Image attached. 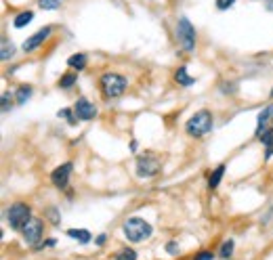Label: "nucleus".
<instances>
[{"label":"nucleus","instance_id":"21","mask_svg":"<svg viewBox=\"0 0 273 260\" xmlns=\"http://www.w3.org/2000/svg\"><path fill=\"white\" fill-rule=\"evenodd\" d=\"M116 260H137V252L135 250H130V248H124L116 254Z\"/></svg>","mask_w":273,"mask_h":260},{"label":"nucleus","instance_id":"28","mask_svg":"<svg viewBox=\"0 0 273 260\" xmlns=\"http://www.w3.org/2000/svg\"><path fill=\"white\" fill-rule=\"evenodd\" d=\"M8 103H11V95L4 93V95H2V111H4V113L8 111Z\"/></svg>","mask_w":273,"mask_h":260},{"label":"nucleus","instance_id":"7","mask_svg":"<svg viewBox=\"0 0 273 260\" xmlns=\"http://www.w3.org/2000/svg\"><path fill=\"white\" fill-rule=\"evenodd\" d=\"M42 233H45V225H42V220L36 216H32L21 229L25 244H30V246H38V241L42 239Z\"/></svg>","mask_w":273,"mask_h":260},{"label":"nucleus","instance_id":"29","mask_svg":"<svg viewBox=\"0 0 273 260\" xmlns=\"http://www.w3.org/2000/svg\"><path fill=\"white\" fill-rule=\"evenodd\" d=\"M49 214L53 216V218H51L53 225H59V214H57V210H53V208H51V210H49Z\"/></svg>","mask_w":273,"mask_h":260},{"label":"nucleus","instance_id":"3","mask_svg":"<svg viewBox=\"0 0 273 260\" xmlns=\"http://www.w3.org/2000/svg\"><path fill=\"white\" fill-rule=\"evenodd\" d=\"M99 86H101V93L105 99H118L124 95L126 91V78L116 74V71H108V74H103L101 80H99Z\"/></svg>","mask_w":273,"mask_h":260},{"label":"nucleus","instance_id":"27","mask_svg":"<svg viewBox=\"0 0 273 260\" xmlns=\"http://www.w3.org/2000/svg\"><path fill=\"white\" fill-rule=\"evenodd\" d=\"M166 250H168V254H179V244L177 241H168V244H166Z\"/></svg>","mask_w":273,"mask_h":260},{"label":"nucleus","instance_id":"26","mask_svg":"<svg viewBox=\"0 0 273 260\" xmlns=\"http://www.w3.org/2000/svg\"><path fill=\"white\" fill-rule=\"evenodd\" d=\"M193 260H215V254L213 252H208V250H202V252L193 258Z\"/></svg>","mask_w":273,"mask_h":260},{"label":"nucleus","instance_id":"25","mask_svg":"<svg viewBox=\"0 0 273 260\" xmlns=\"http://www.w3.org/2000/svg\"><path fill=\"white\" fill-rule=\"evenodd\" d=\"M235 0H217V8L218 11H227L229 6H233Z\"/></svg>","mask_w":273,"mask_h":260},{"label":"nucleus","instance_id":"4","mask_svg":"<svg viewBox=\"0 0 273 260\" xmlns=\"http://www.w3.org/2000/svg\"><path fill=\"white\" fill-rule=\"evenodd\" d=\"M177 40L185 52H193L196 49V28L191 25L187 17H179L177 21Z\"/></svg>","mask_w":273,"mask_h":260},{"label":"nucleus","instance_id":"14","mask_svg":"<svg viewBox=\"0 0 273 260\" xmlns=\"http://www.w3.org/2000/svg\"><path fill=\"white\" fill-rule=\"evenodd\" d=\"M174 80H177L181 86H191V84H196V80H193V78L187 74V67H185V65H181V67L177 69V74H174Z\"/></svg>","mask_w":273,"mask_h":260},{"label":"nucleus","instance_id":"20","mask_svg":"<svg viewBox=\"0 0 273 260\" xmlns=\"http://www.w3.org/2000/svg\"><path fill=\"white\" fill-rule=\"evenodd\" d=\"M76 84V76L74 74H63L59 78V88H63V91H67V88H72Z\"/></svg>","mask_w":273,"mask_h":260},{"label":"nucleus","instance_id":"19","mask_svg":"<svg viewBox=\"0 0 273 260\" xmlns=\"http://www.w3.org/2000/svg\"><path fill=\"white\" fill-rule=\"evenodd\" d=\"M30 97H32V86H19V91H17V95H15V101L19 105H23Z\"/></svg>","mask_w":273,"mask_h":260},{"label":"nucleus","instance_id":"13","mask_svg":"<svg viewBox=\"0 0 273 260\" xmlns=\"http://www.w3.org/2000/svg\"><path fill=\"white\" fill-rule=\"evenodd\" d=\"M65 235L76 239V241H80V244H89L91 241V231H86V229H67Z\"/></svg>","mask_w":273,"mask_h":260},{"label":"nucleus","instance_id":"24","mask_svg":"<svg viewBox=\"0 0 273 260\" xmlns=\"http://www.w3.org/2000/svg\"><path fill=\"white\" fill-rule=\"evenodd\" d=\"M231 252H233V241H231V239L223 241V246H221V252H218V254H221L223 258H229V256H231Z\"/></svg>","mask_w":273,"mask_h":260},{"label":"nucleus","instance_id":"8","mask_svg":"<svg viewBox=\"0 0 273 260\" xmlns=\"http://www.w3.org/2000/svg\"><path fill=\"white\" fill-rule=\"evenodd\" d=\"M74 111H76V118L82 120V122H89V120H95L97 118V107L89 101V99L80 97L74 105Z\"/></svg>","mask_w":273,"mask_h":260},{"label":"nucleus","instance_id":"17","mask_svg":"<svg viewBox=\"0 0 273 260\" xmlns=\"http://www.w3.org/2000/svg\"><path fill=\"white\" fill-rule=\"evenodd\" d=\"M261 141L265 143V147H267V154H265V157L269 159L271 156H273V130H265L261 134Z\"/></svg>","mask_w":273,"mask_h":260},{"label":"nucleus","instance_id":"30","mask_svg":"<svg viewBox=\"0 0 273 260\" xmlns=\"http://www.w3.org/2000/svg\"><path fill=\"white\" fill-rule=\"evenodd\" d=\"M105 241H108V235H105V233H101V235L97 237V246H103Z\"/></svg>","mask_w":273,"mask_h":260},{"label":"nucleus","instance_id":"5","mask_svg":"<svg viewBox=\"0 0 273 260\" xmlns=\"http://www.w3.org/2000/svg\"><path fill=\"white\" fill-rule=\"evenodd\" d=\"M32 218V210H30V206L28 204H21V202H17L13 204L11 208L6 210V222L11 225V229H17V231H21L23 225Z\"/></svg>","mask_w":273,"mask_h":260},{"label":"nucleus","instance_id":"12","mask_svg":"<svg viewBox=\"0 0 273 260\" xmlns=\"http://www.w3.org/2000/svg\"><path fill=\"white\" fill-rule=\"evenodd\" d=\"M86 63H89V57H86L84 52H76V55H72L67 59V65L72 69H78V71L86 69Z\"/></svg>","mask_w":273,"mask_h":260},{"label":"nucleus","instance_id":"10","mask_svg":"<svg viewBox=\"0 0 273 260\" xmlns=\"http://www.w3.org/2000/svg\"><path fill=\"white\" fill-rule=\"evenodd\" d=\"M49 34H51V28H49V25H47V28H42V30H38L36 34H32L30 38L23 42V47H21L23 52H32V51H36V49L40 47V44L49 38Z\"/></svg>","mask_w":273,"mask_h":260},{"label":"nucleus","instance_id":"23","mask_svg":"<svg viewBox=\"0 0 273 260\" xmlns=\"http://www.w3.org/2000/svg\"><path fill=\"white\" fill-rule=\"evenodd\" d=\"M57 115H59V118H63V120H67V124H72V126L76 124V120H74L76 118V111L74 109H61Z\"/></svg>","mask_w":273,"mask_h":260},{"label":"nucleus","instance_id":"11","mask_svg":"<svg viewBox=\"0 0 273 260\" xmlns=\"http://www.w3.org/2000/svg\"><path fill=\"white\" fill-rule=\"evenodd\" d=\"M273 115V105H267L265 109H263L259 113V118H257V137L261 139V134H263V128H265V124L269 122V118Z\"/></svg>","mask_w":273,"mask_h":260},{"label":"nucleus","instance_id":"1","mask_svg":"<svg viewBox=\"0 0 273 260\" xmlns=\"http://www.w3.org/2000/svg\"><path fill=\"white\" fill-rule=\"evenodd\" d=\"M122 233H124V237L128 241H133V244H141V241H145L152 237V225H149L147 220L139 218V216H130L124 220V225H122Z\"/></svg>","mask_w":273,"mask_h":260},{"label":"nucleus","instance_id":"18","mask_svg":"<svg viewBox=\"0 0 273 260\" xmlns=\"http://www.w3.org/2000/svg\"><path fill=\"white\" fill-rule=\"evenodd\" d=\"M15 55V47H13V42H8L6 38H2V52H0V59L2 61H8Z\"/></svg>","mask_w":273,"mask_h":260},{"label":"nucleus","instance_id":"9","mask_svg":"<svg viewBox=\"0 0 273 260\" xmlns=\"http://www.w3.org/2000/svg\"><path fill=\"white\" fill-rule=\"evenodd\" d=\"M72 162H65V164H61L57 166L55 170H53V174H51V181L55 187H59V189H63V187H67L69 183V176H72Z\"/></svg>","mask_w":273,"mask_h":260},{"label":"nucleus","instance_id":"6","mask_svg":"<svg viewBox=\"0 0 273 260\" xmlns=\"http://www.w3.org/2000/svg\"><path fill=\"white\" fill-rule=\"evenodd\" d=\"M160 168H162L160 159H158L156 156H152V154H145V156L137 157V176H141V178L156 176L158 172H160Z\"/></svg>","mask_w":273,"mask_h":260},{"label":"nucleus","instance_id":"31","mask_svg":"<svg viewBox=\"0 0 273 260\" xmlns=\"http://www.w3.org/2000/svg\"><path fill=\"white\" fill-rule=\"evenodd\" d=\"M265 8L267 11H273V0H265Z\"/></svg>","mask_w":273,"mask_h":260},{"label":"nucleus","instance_id":"15","mask_svg":"<svg viewBox=\"0 0 273 260\" xmlns=\"http://www.w3.org/2000/svg\"><path fill=\"white\" fill-rule=\"evenodd\" d=\"M223 174H225V164L217 166V168H215V172L210 174V178H208V187H210V189H217V187L221 185V178H223Z\"/></svg>","mask_w":273,"mask_h":260},{"label":"nucleus","instance_id":"22","mask_svg":"<svg viewBox=\"0 0 273 260\" xmlns=\"http://www.w3.org/2000/svg\"><path fill=\"white\" fill-rule=\"evenodd\" d=\"M38 6L45 8V11H53V8L61 6V0H38Z\"/></svg>","mask_w":273,"mask_h":260},{"label":"nucleus","instance_id":"2","mask_svg":"<svg viewBox=\"0 0 273 260\" xmlns=\"http://www.w3.org/2000/svg\"><path fill=\"white\" fill-rule=\"evenodd\" d=\"M213 126H215L213 113H210L208 109H200V111H196L187 120V124H185V130H187L189 137L202 139V137H206V134L213 130Z\"/></svg>","mask_w":273,"mask_h":260},{"label":"nucleus","instance_id":"32","mask_svg":"<svg viewBox=\"0 0 273 260\" xmlns=\"http://www.w3.org/2000/svg\"><path fill=\"white\" fill-rule=\"evenodd\" d=\"M271 97H273V91H271Z\"/></svg>","mask_w":273,"mask_h":260},{"label":"nucleus","instance_id":"16","mask_svg":"<svg viewBox=\"0 0 273 260\" xmlns=\"http://www.w3.org/2000/svg\"><path fill=\"white\" fill-rule=\"evenodd\" d=\"M32 19H34V13L32 11H23V13H19V15L15 17L13 25H15V28H25V25H28Z\"/></svg>","mask_w":273,"mask_h":260}]
</instances>
